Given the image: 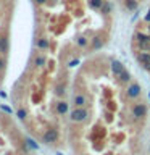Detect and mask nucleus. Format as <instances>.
Instances as JSON below:
<instances>
[{
  "instance_id": "f257e3e1",
  "label": "nucleus",
  "mask_w": 150,
  "mask_h": 155,
  "mask_svg": "<svg viewBox=\"0 0 150 155\" xmlns=\"http://www.w3.org/2000/svg\"><path fill=\"white\" fill-rule=\"evenodd\" d=\"M87 118V110H84L82 107H76L74 110L70 113V120L74 121V123H82Z\"/></svg>"
},
{
  "instance_id": "f03ea898",
  "label": "nucleus",
  "mask_w": 150,
  "mask_h": 155,
  "mask_svg": "<svg viewBox=\"0 0 150 155\" xmlns=\"http://www.w3.org/2000/svg\"><path fill=\"white\" fill-rule=\"evenodd\" d=\"M57 139H58V131L57 129L50 128L44 133V142L45 144H53V142H57Z\"/></svg>"
},
{
  "instance_id": "7ed1b4c3",
  "label": "nucleus",
  "mask_w": 150,
  "mask_h": 155,
  "mask_svg": "<svg viewBox=\"0 0 150 155\" xmlns=\"http://www.w3.org/2000/svg\"><path fill=\"white\" fill-rule=\"evenodd\" d=\"M145 113H147V107L144 104H135L132 107V115L135 118H142V116H145Z\"/></svg>"
},
{
  "instance_id": "20e7f679",
  "label": "nucleus",
  "mask_w": 150,
  "mask_h": 155,
  "mask_svg": "<svg viewBox=\"0 0 150 155\" xmlns=\"http://www.w3.org/2000/svg\"><path fill=\"white\" fill-rule=\"evenodd\" d=\"M139 95H140V86L137 84V82L129 84V87H128V97L135 99V97H139Z\"/></svg>"
},
{
  "instance_id": "39448f33",
  "label": "nucleus",
  "mask_w": 150,
  "mask_h": 155,
  "mask_svg": "<svg viewBox=\"0 0 150 155\" xmlns=\"http://www.w3.org/2000/svg\"><path fill=\"white\" fill-rule=\"evenodd\" d=\"M134 39L139 42V45H144V44H150V34H144V32H135Z\"/></svg>"
},
{
  "instance_id": "423d86ee",
  "label": "nucleus",
  "mask_w": 150,
  "mask_h": 155,
  "mask_svg": "<svg viewBox=\"0 0 150 155\" xmlns=\"http://www.w3.org/2000/svg\"><path fill=\"white\" fill-rule=\"evenodd\" d=\"M111 71H113L116 76H119L121 73L124 71V65L121 61H118V60H113L111 61Z\"/></svg>"
},
{
  "instance_id": "0eeeda50",
  "label": "nucleus",
  "mask_w": 150,
  "mask_h": 155,
  "mask_svg": "<svg viewBox=\"0 0 150 155\" xmlns=\"http://www.w3.org/2000/svg\"><path fill=\"white\" fill-rule=\"evenodd\" d=\"M36 47L39 48V50H47V48L50 47V42H48L47 37H41V39H37Z\"/></svg>"
},
{
  "instance_id": "6e6552de",
  "label": "nucleus",
  "mask_w": 150,
  "mask_h": 155,
  "mask_svg": "<svg viewBox=\"0 0 150 155\" xmlns=\"http://www.w3.org/2000/svg\"><path fill=\"white\" fill-rule=\"evenodd\" d=\"M137 60H139V63L140 65H144V63H148L150 61V52H145V50H142L137 55Z\"/></svg>"
},
{
  "instance_id": "1a4fd4ad",
  "label": "nucleus",
  "mask_w": 150,
  "mask_h": 155,
  "mask_svg": "<svg viewBox=\"0 0 150 155\" xmlns=\"http://www.w3.org/2000/svg\"><path fill=\"white\" fill-rule=\"evenodd\" d=\"M103 44H105V41H103V37H100V36H95L94 39H92V47H94L95 50L102 48V47H103Z\"/></svg>"
},
{
  "instance_id": "9d476101",
  "label": "nucleus",
  "mask_w": 150,
  "mask_h": 155,
  "mask_svg": "<svg viewBox=\"0 0 150 155\" xmlns=\"http://www.w3.org/2000/svg\"><path fill=\"white\" fill-rule=\"evenodd\" d=\"M68 108H70V105L66 104V102H58L57 104V113H60V115H65Z\"/></svg>"
},
{
  "instance_id": "9b49d317",
  "label": "nucleus",
  "mask_w": 150,
  "mask_h": 155,
  "mask_svg": "<svg viewBox=\"0 0 150 155\" xmlns=\"http://www.w3.org/2000/svg\"><path fill=\"white\" fill-rule=\"evenodd\" d=\"M8 50V37L2 36L0 37V53H7Z\"/></svg>"
},
{
  "instance_id": "f8f14e48",
  "label": "nucleus",
  "mask_w": 150,
  "mask_h": 155,
  "mask_svg": "<svg viewBox=\"0 0 150 155\" xmlns=\"http://www.w3.org/2000/svg\"><path fill=\"white\" fill-rule=\"evenodd\" d=\"M73 104H74L76 107H84V105H86V95L77 94V95L74 97V100H73Z\"/></svg>"
},
{
  "instance_id": "ddd939ff",
  "label": "nucleus",
  "mask_w": 150,
  "mask_h": 155,
  "mask_svg": "<svg viewBox=\"0 0 150 155\" xmlns=\"http://www.w3.org/2000/svg\"><path fill=\"white\" fill-rule=\"evenodd\" d=\"M103 3H105V0H89V7L92 10H100Z\"/></svg>"
},
{
  "instance_id": "4468645a",
  "label": "nucleus",
  "mask_w": 150,
  "mask_h": 155,
  "mask_svg": "<svg viewBox=\"0 0 150 155\" xmlns=\"http://www.w3.org/2000/svg\"><path fill=\"white\" fill-rule=\"evenodd\" d=\"M45 61H47L45 55H37V57H36V60H34V65H36L37 68H42L44 65H45Z\"/></svg>"
},
{
  "instance_id": "2eb2a0df",
  "label": "nucleus",
  "mask_w": 150,
  "mask_h": 155,
  "mask_svg": "<svg viewBox=\"0 0 150 155\" xmlns=\"http://www.w3.org/2000/svg\"><path fill=\"white\" fill-rule=\"evenodd\" d=\"M126 8H128L129 12L137 10V2H135V0H126Z\"/></svg>"
},
{
  "instance_id": "dca6fc26",
  "label": "nucleus",
  "mask_w": 150,
  "mask_h": 155,
  "mask_svg": "<svg viewBox=\"0 0 150 155\" xmlns=\"http://www.w3.org/2000/svg\"><path fill=\"white\" fill-rule=\"evenodd\" d=\"M119 79L123 81V82H128V81L131 79V73H129L128 70H124V71H123V73H121V74H119Z\"/></svg>"
},
{
  "instance_id": "f3484780",
  "label": "nucleus",
  "mask_w": 150,
  "mask_h": 155,
  "mask_svg": "<svg viewBox=\"0 0 150 155\" xmlns=\"http://www.w3.org/2000/svg\"><path fill=\"white\" fill-rule=\"evenodd\" d=\"M110 10H111V5H110L108 2H105L103 5H102V8H100V12L106 15V13H110Z\"/></svg>"
},
{
  "instance_id": "a211bd4d",
  "label": "nucleus",
  "mask_w": 150,
  "mask_h": 155,
  "mask_svg": "<svg viewBox=\"0 0 150 155\" xmlns=\"http://www.w3.org/2000/svg\"><path fill=\"white\" fill-rule=\"evenodd\" d=\"M87 42H89V41H87V39H86L84 36L77 39V45H79V47H86V45H87Z\"/></svg>"
},
{
  "instance_id": "6ab92c4d",
  "label": "nucleus",
  "mask_w": 150,
  "mask_h": 155,
  "mask_svg": "<svg viewBox=\"0 0 150 155\" xmlns=\"http://www.w3.org/2000/svg\"><path fill=\"white\" fill-rule=\"evenodd\" d=\"M26 142H28L29 147H32V149H39V145H37L36 142H34V140H32L31 137H28V139H26Z\"/></svg>"
},
{
  "instance_id": "aec40b11",
  "label": "nucleus",
  "mask_w": 150,
  "mask_h": 155,
  "mask_svg": "<svg viewBox=\"0 0 150 155\" xmlns=\"http://www.w3.org/2000/svg\"><path fill=\"white\" fill-rule=\"evenodd\" d=\"M18 118H19V120H24V118H26V110L19 108V110H18Z\"/></svg>"
},
{
  "instance_id": "412c9836",
  "label": "nucleus",
  "mask_w": 150,
  "mask_h": 155,
  "mask_svg": "<svg viewBox=\"0 0 150 155\" xmlns=\"http://www.w3.org/2000/svg\"><path fill=\"white\" fill-rule=\"evenodd\" d=\"M57 95H63V94H65V87H63V86H57Z\"/></svg>"
},
{
  "instance_id": "4be33fe9",
  "label": "nucleus",
  "mask_w": 150,
  "mask_h": 155,
  "mask_svg": "<svg viewBox=\"0 0 150 155\" xmlns=\"http://www.w3.org/2000/svg\"><path fill=\"white\" fill-rule=\"evenodd\" d=\"M2 110L7 111V113H11V108H10V107H7V105H2Z\"/></svg>"
},
{
  "instance_id": "5701e85b",
  "label": "nucleus",
  "mask_w": 150,
  "mask_h": 155,
  "mask_svg": "<svg viewBox=\"0 0 150 155\" xmlns=\"http://www.w3.org/2000/svg\"><path fill=\"white\" fill-rule=\"evenodd\" d=\"M142 68H144L145 71H150V61H148V63H144V65H142Z\"/></svg>"
},
{
  "instance_id": "b1692460",
  "label": "nucleus",
  "mask_w": 150,
  "mask_h": 155,
  "mask_svg": "<svg viewBox=\"0 0 150 155\" xmlns=\"http://www.w3.org/2000/svg\"><path fill=\"white\" fill-rule=\"evenodd\" d=\"M144 19H145V23H150V10L147 12V15L144 16Z\"/></svg>"
},
{
  "instance_id": "393cba45",
  "label": "nucleus",
  "mask_w": 150,
  "mask_h": 155,
  "mask_svg": "<svg viewBox=\"0 0 150 155\" xmlns=\"http://www.w3.org/2000/svg\"><path fill=\"white\" fill-rule=\"evenodd\" d=\"M3 68H5V60H3V58H0V71H2Z\"/></svg>"
},
{
  "instance_id": "a878e982",
  "label": "nucleus",
  "mask_w": 150,
  "mask_h": 155,
  "mask_svg": "<svg viewBox=\"0 0 150 155\" xmlns=\"http://www.w3.org/2000/svg\"><path fill=\"white\" fill-rule=\"evenodd\" d=\"M77 63H79V60H73V61H70V66H76Z\"/></svg>"
},
{
  "instance_id": "bb28decb",
  "label": "nucleus",
  "mask_w": 150,
  "mask_h": 155,
  "mask_svg": "<svg viewBox=\"0 0 150 155\" xmlns=\"http://www.w3.org/2000/svg\"><path fill=\"white\" fill-rule=\"evenodd\" d=\"M36 3H39V5H44V3H47V0H34Z\"/></svg>"
},
{
  "instance_id": "cd10ccee",
  "label": "nucleus",
  "mask_w": 150,
  "mask_h": 155,
  "mask_svg": "<svg viewBox=\"0 0 150 155\" xmlns=\"http://www.w3.org/2000/svg\"><path fill=\"white\" fill-rule=\"evenodd\" d=\"M57 155H63V153H60V152H58V153H57Z\"/></svg>"
},
{
  "instance_id": "c85d7f7f",
  "label": "nucleus",
  "mask_w": 150,
  "mask_h": 155,
  "mask_svg": "<svg viewBox=\"0 0 150 155\" xmlns=\"http://www.w3.org/2000/svg\"><path fill=\"white\" fill-rule=\"evenodd\" d=\"M148 99H150V92H148Z\"/></svg>"
}]
</instances>
